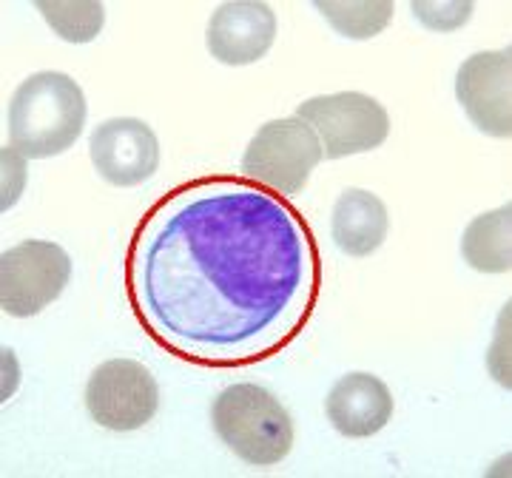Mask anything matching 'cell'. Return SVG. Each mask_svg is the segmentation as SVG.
<instances>
[{
  "label": "cell",
  "instance_id": "16",
  "mask_svg": "<svg viewBox=\"0 0 512 478\" xmlns=\"http://www.w3.org/2000/svg\"><path fill=\"white\" fill-rule=\"evenodd\" d=\"M473 3L470 0H439V3H430V0H413L410 3V12L413 18L419 20L424 29L430 32H456L461 29L467 20L473 18Z\"/></svg>",
  "mask_w": 512,
  "mask_h": 478
},
{
  "label": "cell",
  "instance_id": "15",
  "mask_svg": "<svg viewBox=\"0 0 512 478\" xmlns=\"http://www.w3.org/2000/svg\"><path fill=\"white\" fill-rule=\"evenodd\" d=\"M37 9L66 43H89L106 23V6L100 0H40Z\"/></svg>",
  "mask_w": 512,
  "mask_h": 478
},
{
  "label": "cell",
  "instance_id": "5",
  "mask_svg": "<svg viewBox=\"0 0 512 478\" xmlns=\"http://www.w3.org/2000/svg\"><path fill=\"white\" fill-rule=\"evenodd\" d=\"M296 117L316 131L325 160L373 151L390 134V117L384 106L362 92L311 97L296 106Z\"/></svg>",
  "mask_w": 512,
  "mask_h": 478
},
{
  "label": "cell",
  "instance_id": "12",
  "mask_svg": "<svg viewBox=\"0 0 512 478\" xmlns=\"http://www.w3.org/2000/svg\"><path fill=\"white\" fill-rule=\"evenodd\" d=\"M387 205L365 188H345L333 205L330 237L342 254L365 259L376 254L387 239Z\"/></svg>",
  "mask_w": 512,
  "mask_h": 478
},
{
  "label": "cell",
  "instance_id": "3",
  "mask_svg": "<svg viewBox=\"0 0 512 478\" xmlns=\"http://www.w3.org/2000/svg\"><path fill=\"white\" fill-rule=\"evenodd\" d=\"M211 422L222 444L245 464L271 467L291 453V416L265 387L251 382L225 387L211 405Z\"/></svg>",
  "mask_w": 512,
  "mask_h": 478
},
{
  "label": "cell",
  "instance_id": "11",
  "mask_svg": "<svg viewBox=\"0 0 512 478\" xmlns=\"http://www.w3.org/2000/svg\"><path fill=\"white\" fill-rule=\"evenodd\" d=\"M328 422L348 439H370L393 419V393L373 373H348L325 399Z\"/></svg>",
  "mask_w": 512,
  "mask_h": 478
},
{
  "label": "cell",
  "instance_id": "8",
  "mask_svg": "<svg viewBox=\"0 0 512 478\" xmlns=\"http://www.w3.org/2000/svg\"><path fill=\"white\" fill-rule=\"evenodd\" d=\"M456 100L470 123L490 137L512 134V49L478 52L456 74Z\"/></svg>",
  "mask_w": 512,
  "mask_h": 478
},
{
  "label": "cell",
  "instance_id": "9",
  "mask_svg": "<svg viewBox=\"0 0 512 478\" xmlns=\"http://www.w3.org/2000/svg\"><path fill=\"white\" fill-rule=\"evenodd\" d=\"M94 171L117 188H134L160 168V140L137 117H114L100 123L89 137Z\"/></svg>",
  "mask_w": 512,
  "mask_h": 478
},
{
  "label": "cell",
  "instance_id": "10",
  "mask_svg": "<svg viewBox=\"0 0 512 478\" xmlns=\"http://www.w3.org/2000/svg\"><path fill=\"white\" fill-rule=\"evenodd\" d=\"M276 40V15L259 0H231L208 20L205 46L225 66H248L271 52Z\"/></svg>",
  "mask_w": 512,
  "mask_h": 478
},
{
  "label": "cell",
  "instance_id": "4",
  "mask_svg": "<svg viewBox=\"0 0 512 478\" xmlns=\"http://www.w3.org/2000/svg\"><path fill=\"white\" fill-rule=\"evenodd\" d=\"M322 160L316 131L299 117H282L256 131L242 154V174L279 194H299Z\"/></svg>",
  "mask_w": 512,
  "mask_h": 478
},
{
  "label": "cell",
  "instance_id": "6",
  "mask_svg": "<svg viewBox=\"0 0 512 478\" xmlns=\"http://www.w3.org/2000/svg\"><path fill=\"white\" fill-rule=\"evenodd\" d=\"M72 257L49 239H26L0 257V308L9 316H37L66 291Z\"/></svg>",
  "mask_w": 512,
  "mask_h": 478
},
{
  "label": "cell",
  "instance_id": "2",
  "mask_svg": "<svg viewBox=\"0 0 512 478\" xmlns=\"http://www.w3.org/2000/svg\"><path fill=\"white\" fill-rule=\"evenodd\" d=\"M86 94L63 72L29 74L9 100V146L29 160L57 157L86 126Z\"/></svg>",
  "mask_w": 512,
  "mask_h": 478
},
{
  "label": "cell",
  "instance_id": "14",
  "mask_svg": "<svg viewBox=\"0 0 512 478\" xmlns=\"http://www.w3.org/2000/svg\"><path fill=\"white\" fill-rule=\"evenodd\" d=\"M316 12L342 37L350 40H370L382 35L393 20L390 0H316Z\"/></svg>",
  "mask_w": 512,
  "mask_h": 478
},
{
  "label": "cell",
  "instance_id": "1",
  "mask_svg": "<svg viewBox=\"0 0 512 478\" xmlns=\"http://www.w3.org/2000/svg\"><path fill=\"white\" fill-rule=\"evenodd\" d=\"M128 282L157 342L202 365H242L305 325L319 257L291 205L237 180H200L140 222Z\"/></svg>",
  "mask_w": 512,
  "mask_h": 478
},
{
  "label": "cell",
  "instance_id": "17",
  "mask_svg": "<svg viewBox=\"0 0 512 478\" xmlns=\"http://www.w3.org/2000/svg\"><path fill=\"white\" fill-rule=\"evenodd\" d=\"M3 160V188H0V211L6 214L12 205L18 203L23 188H26V157L18 148L3 146L0 151Z\"/></svg>",
  "mask_w": 512,
  "mask_h": 478
},
{
  "label": "cell",
  "instance_id": "7",
  "mask_svg": "<svg viewBox=\"0 0 512 478\" xmlns=\"http://www.w3.org/2000/svg\"><path fill=\"white\" fill-rule=\"evenodd\" d=\"M160 390L154 376L134 359H109L89 376L86 407L106 430H140L157 413Z\"/></svg>",
  "mask_w": 512,
  "mask_h": 478
},
{
  "label": "cell",
  "instance_id": "13",
  "mask_svg": "<svg viewBox=\"0 0 512 478\" xmlns=\"http://www.w3.org/2000/svg\"><path fill=\"white\" fill-rule=\"evenodd\" d=\"M461 257L481 274H507L512 268V205H501L470 222L461 234Z\"/></svg>",
  "mask_w": 512,
  "mask_h": 478
}]
</instances>
